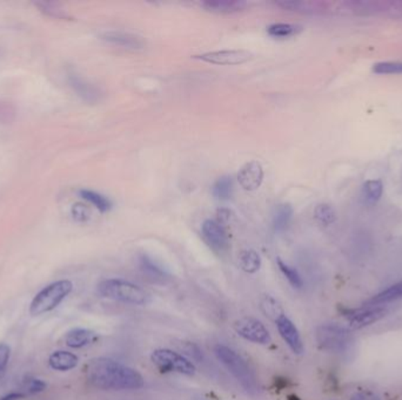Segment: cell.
<instances>
[{"instance_id": "5b68a950", "label": "cell", "mask_w": 402, "mask_h": 400, "mask_svg": "<svg viewBox=\"0 0 402 400\" xmlns=\"http://www.w3.org/2000/svg\"><path fill=\"white\" fill-rule=\"evenodd\" d=\"M151 361L161 372H174L184 376H193L197 367L189 358L170 349H158L151 354Z\"/></svg>"}, {"instance_id": "4dcf8cb0", "label": "cell", "mask_w": 402, "mask_h": 400, "mask_svg": "<svg viewBox=\"0 0 402 400\" xmlns=\"http://www.w3.org/2000/svg\"><path fill=\"white\" fill-rule=\"evenodd\" d=\"M46 383L42 381V379H37V378H28V381H25L24 384V394L25 396H32V394H37V393L43 392L44 390L46 389Z\"/></svg>"}, {"instance_id": "4fadbf2b", "label": "cell", "mask_w": 402, "mask_h": 400, "mask_svg": "<svg viewBox=\"0 0 402 400\" xmlns=\"http://www.w3.org/2000/svg\"><path fill=\"white\" fill-rule=\"evenodd\" d=\"M101 38L107 43L116 45V46L124 47L128 50H143L145 47V42L141 37L133 35V33H128V32H105L104 35H101Z\"/></svg>"}, {"instance_id": "d4e9b609", "label": "cell", "mask_w": 402, "mask_h": 400, "mask_svg": "<svg viewBox=\"0 0 402 400\" xmlns=\"http://www.w3.org/2000/svg\"><path fill=\"white\" fill-rule=\"evenodd\" d=\"M277 5L280 8L288 10V11L302 12V13H315L319 5L310 1H294V0H280L277 1Z\"/></svg>"}, {"instance_id": "5bb4252c", "label": "cell", "mask_w": 402, "mask_h": 400, "mask_svg": "<svg viewBox=\"0 0 402 400\" xmlns=\"http://www.w3.org/2000/svg\"><path fill=\"white\" fill-rule=\"evenodd\" d=\"M97 340V334L89 329H73L69 331L65 336V344L71 349H82L89 347Z\"/></svg>"}, {"instance_id": "d590c367", "label": "cell", "mask_w": 402, "mask_h": 400, "mask_svg": "<svg viewBox=\"0 0 402 400\" xmlns=\"http://www.w3.org/2000/svg\"><path fill=\"white\" fill-rule=\"evenodd\" d=\"M25 397L26 396L21 392H12L8 393L6 396L1 397L0 400H21L24 399Z\"/></svg>"}, {"instance_id": "836d02e7", "label": "cell", "mask_w": 402, "mask_h": 400, "mask_svg": "<svg viewBox=\"0 0 402 400\" xmlns=\"http://www.w3.org/2000/svg\"><path fill=\"white\" fill-rule=\"evenodd\" d=\"M217 216L218 222L224 226V224H227L229 219H231V210L226 208L218 209Z\"/></svg>"}, {"instance_id": "ba28073f", "label": "cell", "mask_w": 402, "mask_h": 400, "mask_svg": "<svg viewBox=\"0 0 402 400\" xmlns=\"http://www.w3.org/2000/svg\"><path fill=\"white\" fill-rule=\"evenodd\" d=\"M193 58L213 65L234 66L250 62L253 58V53L246 50L213 51L194 55Z\"/></svg>"}, {"instance_id": "1f68e13d", "label": "cell", "mask_w": 402, "mask_h": 400, "mask_svg": "<svg viewBox=\"0 0 402 400\" xmlns=\"http://www.w3.org/2000/svg\"><path fill=\"white\" fill-rule=\"evenodd\" d=\"M10 357H11V349L4 343H0V379L3 378L5 371L8 369Z\"/></svg>"}, {"instance_id": "3957f363", "label": "cell", "mask_w": 402, "mask_h": 400, "mask_svg": "<svg viewBox=\"0 0 402 400\" xmlns=\"http://www.w3.org/2000/svg\"><path fill=\"white\" fill-rule=\"evenodd\" d=\"M98 293L107 300L143 307L151 303V293L140 285L121 278H109L98 285Z\"/></svg>"}, {"instance_id": "9a60e30c", "label": "cell", "mask_w": 402, "mask_h": 400, "mask_svg": "<svg viewBox=\"0 0 402 400\" xmlns=\"http://www.w3.org/2000/svg\"><path fill=\"white\" fill-rule=\"evenodd\" d=\"M247 5L244 0H206L200 3L201 8L214 13H234L243 11Z\"/></svg>"}, {"instance_id": "7a4b0ae2", "label": "cell", "mask_w": 402, "mask_h": 400, "mask_svg": "<svg viewBox=\"0 0 402 400\" xmlns=\"http://www.w3.org/2000/svg\"><path fill=\"white\" fill-rule=\"evenodd\" d=\"M214 354L218 361L236 378L246 392L252 396H256L260 392L259 381L254 371L236 351L222 344H218L214 347Z\"/></svg>"}, {"instance_id": "f1b7e54d", "label": "cell", "mask_w": 402, "mask_h": 400, "mask_svg": "<svg viewBox=\"0 0 402 400\" xmlns=\"http://www.w3.org/2000/svg\"><path fill=\"white\" fill-rule=\"evenodd\" d=\"M373 72L376 74H402V62H379L373 67Z\"/></svg>"}, {"instance_id": "44dd1931", "label": "cell", "mask_w": 402, "mask_h": 400, "mask_svg": "<svg viewBox=\"0 0 402 400\" xmlns=\"http://www.w3.org/2000/svg\"><path fill=\"white\" fill-rule=\"evenodd\" d=\"M402 300V281L396 284L392 285L390 288L383 290V293L376 295L374 298L369 300V305H381L393 302V300Z\"/></svg>"}, {"instance_id": "d6986e66", "label": "cell", "mask_w": 402, "mask_h": 400, "mask_svg": "<svg viewBox=\"0 0 402 400\" xmlns=\"http://www.w3.org/2000/svg\"><path fill=\"white\" fill-rule=\"evenodd\" d=\"M239 264L245 273H256L261 268V257L256 251L246 249L240 253Z\"/></svg>"}, {"instance_id": "e0dca14e", "label": "cell", "mask_w": 402, "mask_h": 400, "mask_svg": "<svg viewBox=\"0 0 402 400\" xmlns=\"http://www.w3.org/2000/svg\"><path fill=\"white\" fill-rule=\"evenodd\" d=\"M139 268L146 276H148V278H151L153 281L165 282L168 278V273L166 270L148 255H140Z\"/></svg>"}, {"instance_id": "52a82bcc", "label": "cell", "mask_w": 402, "mask_h": 400, "mask_svg": "<svg viewBox=\"0 0 402 400\" xmlns=\"http://www.w3.org/2000/svg\"><path fill=\"white\" fill-rule=\"evenodd\" d=\"M234 331L236 335L248 342L268 345L272 343V336L270 331L263 325V322L254 317H243L236 320Z\"/></svg>"}, {"instance_id": "277c9868", "label": "cell", "mask_w": 402, "mask_h": 400, "mask_svg": "<svg viewBox=\"0 0 402 400\" xmlns=\"http://www.w3.org/2000/svg\"><path fill=\"white\" fill-rule=\"evenodd\" d=\"M73 290V283L69 280H60L40 290L30 305L32 316H40L55 310Z\"/></svg>"}, {"instance_id": "8992f818", "label": "cell", "mask_w": 402, "mask_h": 400, "mask_svg": "<svg viewBox=\"0 0 402 400\" xmlns=\"http://www.w3.org/2000/svg\"><path fill=\"white\" fill-rule=\"evenodd\" d=\"M317 342L322 350L342 352L352 342V336L337 324H324L317 329Z\"/></svg>"}, {"instance_id": "cb8c5ba5", "label": "cell", "mask_w": 402, "mask_h": 400, "mask_svg": "<svg viewBox=\"0 0 402 400\" xmlns=\"http://www.w3.org/2000/svg\"><path fill=\"white\" fill-rule=\"evenodd\" d=\"M71 84L73 86V89L77 91L78 94L82 96L85 100L91 101V102L98 100L99 93H98L97 89H94L92 85L87 84L86 81L80 79V78H78L77 75H72L71 77Z\"/></svg>"}, {"instance_id": "e575fe53", "label": "cell", "mask_w": 402, "mask_h": 400, "mask_svg": "<svg viewBox=\"0 0 402 400\" xmlns=\"http://www.w3.org/2000/svg\"><path fill=\"white\" fill-rule=\"evenodd\" d=\"M351 400H380L378 397L372 394V393L362 392L354 394Z\"/></svg>"}, {"instance_id": "4316f807", "label": "cell", "mask_w": 402, "mask_h": 400, "mask_svg": "<svg viewBox=\"0 0 402 400\" xmlns=\"http://www.w3.org/2000/svg\"><path fill=\"white\" fill-rule=\"evenodd\" d=\"M383 185L380 180H369L364 185V197L369 203H376L383 197Z\"/></svg>"}, {"instance_id": "8fae6325", "label": "cell", "mask_w": 402, "mask_h": 400, "mask_svg": "<svg viewBox=\"0 0 402 400\" xmlns=\"http://www.w3.org/2000/svg\"><path fill=\"white\" fill-rule=\"evenodd\" d=\"M263 181V168L259 161L245 163L238 173V182L246 192H254Z\"/></svg>"}, {"instance_id": "9c48e42d", "label": "cell", "mask_w": 402, "mask_h": 400, "mask_svg": "<svg viewBox=\"0 0 402 400\" xmlns=\"http://www.w3.org/2000/svg\"><path fill=\"white\" fill-rule=\"evenodd\" d=\"M202 236L213 251L224 253L229 249V235L224 226L216 219H206L201 226Z\"/></svg>"}, {"instance_id": "7402d4cb", "label": "cell", "mask_w": 402, "mask_h": 400, "mask_svg": "<svg viewBox=\"0 0 402 400\" xmlns=\"http://www.w3.org/2000/svg\"><path fill=\"white\" fill-rule=\"evenodd\" d=\"M213 197L219 201H227L232 197L233 180L231 176H222L218 179L212 187Z\"/></svg>"}, {"instance_id": "ac0fdd59", "label": "cell", "mask_w": 402, "mask_h": 400, "mask_svg": "<svg viewBox=\"0 0 402 400\" xmlns=\"http://www.w3.org/2000/svg\"><path fill=\"white\" fill-rule=\"evenodd\" d=\"M293 217V208L290 203L279 204L273 215V228L277 233L286 230Z\"/></svg>"}, {"instance_id": "83f0119b", "label": "cell", "mask_w": 402, "mask_h": 400, "mask_svg": "<svg viewBox=\"0 0 402 400\" xmlns=\"http://www.w3.org/2000/svg\"><path fill=\"white\" fill-rule=\"evenodd\" d=\"M314 217L324 226H329L337 219L334 209L329 204L325 203L317 206V208L314 210Z\"/></svg>"}, {"instance_id": "2e32d148", "label": "cell", "mask_w": 402, "mask_h": 400, "mask_svg": "<svg viewBox=\"0 0 402 400\" xmlns=\"http://www.w3.org/2000/svg\"><path fill=\"white\" fill-rule=\"evenodd\" d=\"M79 364V358L69 351H55L49 358V365L55 371H71Z\"/></svg>"}, {"instance_id": "7c38bea8", "label": "cell", "mask_w": 402, "mask_h": 400, "mask_svg": "<svg viewBox=\"0 0 402 400\" xmlns=\"http://www.w3.org/2000/svg\"><path fill=\"white\" fill-rule=\"evenodd\" d=\"M386 315V309L381 305H369L360 309L349 316V323L353 329H361L381 320Z\"/></svg>"}, {"instance_id": "603a6c76", "label": "cell", "mask_w": 402, "mask_h": 400, "mask_svg": "<svg viewBox=\"0 0 402 400\" xmlns=\"http://www.w3.org/2000/svg\"><path fill=\"white\" fill-rule=\"evenodd\" d=\"M79 195L87 201L89 203L93 204L96 208L99 209L101 212H109L110 209L112 208V203L107 197H103L101 194L89 189H82L79 192Z\"/></svg>"}, {"instance_id": "30bf717a", "label": "cell", "mask_w": 402, "mask_h": 400, "mask_svg": "<svg viewBox=\"0 0 402 400\" xmlns=\"http://www.w3.org/2000/svg\"><path fill=\"white\" fill-rule=\"evenodd\" d=\"M275 324H277L279 335L281 336L283 342L286 343L290 350L293 351L295 354H304L305 347H304L302 336L299 334V330L294 325L293 322L283 313L277 318Z\"/></svg>"}, {"instance_id": "f546056e", "label": "cell", "mask_w": 402, "mask_h": 400, "mask_svg": "<svg viewBox=\"0 0 402 400\" xmlns=\"http://www.w3.org/2000/svg\"><path fill=\"white\" fill-rule=\"evenodd\" d=\"M261 308H263V311L266 313V316L271 317L274 320H277V318L280 317V316L283 315V310L280 308V305L278 304V302L274 298H272V297H266L265 298L263 304H261Z\"/></svg>"}, {"instance_id": "6da1fadb", "label": "cell", "mask_w": 402, "mask_h": 400, "mask_svg": "<svg viewBox=\"0 0 402 400\" xmlns=\"http://www.w3.org/2000/svg\"><path fill=\"white\" fill-rule=\"evenodd\" d=\"M85 374L89 384L104 391H131L145 385V379L137 370L107 357L89 361Z\"/></svg>"}, {"instance_id": "ffe728a7", "label": "cell", "mask_w": 402, "mask_h": 400, "mask_svg": "<svg viewBox=\"0 0 402 400\" xmlns=\"http://www.w3.org/2000/svg\"><path fill=\"white\" fill-rule=\"evenodd\" d=\"M302 31V26L298 24H272L267 28V33L273 38H290V37L298 35Z\"/></svg>"}, {"instance_id": "d6a6232c", "label": "cell", "mask_w": 402, "mask_h": 400, "mask_svg": "<svg viewBox=\"0 0 402 400\" xmlns=\"http://www.w3.org/2000/svg\"><path fill=\"white\" fill-rule=\"evenodd\" d=\"M72 215L79 222H85L89 219V209L84 204H74L73 208H72Z\"/></svg>"}, {"instance_id": "484cf974", "label": "cell", "mask_w": 402, "mask_h": 400, "mask_svg": "<svg viewBox=\"0 0 402 400\" xmlns=\"http://www.w3.org/2000/svg\"><path fill=\"white\" fill-rule=\"evenodd\" d=\"M279 269L283 273V276L286 278L287 281L290 282V284L294 289H302L304 287V281H302V276L299 273L298 270L287 264L286 262H283L281 258L277 260Z\"/></svg>"}]
</instances>
